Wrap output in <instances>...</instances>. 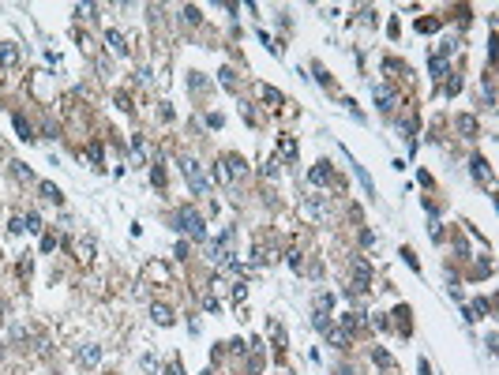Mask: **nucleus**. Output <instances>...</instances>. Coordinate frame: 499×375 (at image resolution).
<instances>
[{
    "instance_id": "25",
    "label": "nucleus",
    "mask_w": 499,
    "mask_h": 375,
    "mask_svg": "<svg viewBox=\"0 0 499 375\" xmlns=\"http://www.w3.org/2000/svg\"><path fill=\"white\" fill-rule=\"evenodd\" d=\"M11 165H15V177H19V180H34V173H30V169H26V165H23V162H11Z\"/></svg>"
},
{
    "instance_id": "2",
    "label": "nucleus",
    "mask_w": 499,
    "mask_h": 375,
    "mask_svg": "<svg viewBox=\"0 0 499 375\" xmlns=\"http://www.w3.org/2000/svg\"><path fill=\"white\" fill-rule=\"evenodd\" d=\"M180 169H184V177H188V184H192L195 195H207V191H211V177L203 173V165L195 162V158H184V162H180Z\"/></svg>"
},
{
    "instance_id": "19",
    "label": "nucleus",
    "mask_w": 499,
    "mask_h": 375,
    "mask_svg": "<svg viewBox=\"0 0 499 375\" xmlns=\"http://www.w3.org/2000/svg\"><path fill=\"white\" fill-rule=\"evenodd\" d=\"M259 94H263V102H267V105H282V94H278V90H271V86H263Z\"/></svg>"
},
{
    "instance_id": "9",
    "label": "nucleus",
    "mask_w": 499,
    "mask_h": 375,
    "mask_svg": "<svg viewBox=\"0 0 499 375\" xmlns=\"http://www.w3.org/2000/svg\"><path fill=\"white\" fill-rule=\"evenodd\" d=\"M0 64H4V68H15L19 64V49L15 45H8V42L0 45Z\"/></svg>"
},
{
    "instance_id": "1",
    "label": "nucleus",
    "mask_w": 499,
    "mask_h": 375,
    "mask_svg": "<svg viewBox=\"0 0 499 375\" xmlns=\"http://www.w3.org/2000/svg\"><path fill=\"white\" fill-rule=\"evenodd\" d=\"M177 229H184L192 240H207V222H203V214L192 210V206H180V210H177Z\"/></svg>"
},
{
    "instance_id": "12",
    "label": "nucleus",
    "mask_w": 499,
    "mask_h": 375,
    "mask_svg": "<svg viewBox=\"0 0 499 375\" xmlns=\"http://www.w3.org/2000/svg\"><path fill=\"white\" fill-rule=\"evenodd\" d=\"M38 191H42V199H49V203H60V188L49 184V180H42V184H38Z\"/></svg>"
},
{
    "instance_id": "10",
    "label": "nucleus",
    "mask_w": 499,
    "mask_h": 375,
    "mask_svg": "<svg viewBox=\"0 0 499 375\" xmlns=\"http://www.w3.org/2000/svg\"><path fill=\"white\" fill-rule=\"evenodd\" d=\"M98 357H102V349H98V345H83V349H79V364H83V368L98 364Z\"/></svg>"
},
{
    "instance_id": "4",
    "label": "nucleus",
    "mask_w": 499,
    "mask_h": 375,
    "mask_svg": "<svg viewBox=\"0 0 499 375\" xmlns=\"http://www.w3.org/2000/svg\"><path fill=\"white\" fill-rule=\"evenodd\" d=\"M346 158H349V165H353V173H356V180H360V188H364V195H375V184H372V177H368V169H364L360 162H356L353 154L346 150Z\"/></svg>"
},
{
    "instance_id": "22",
    "label": "nucleus",
    "mask_w": 499,
    "mask_h": 375,
    "mask_svg": "<svg viewBox=\"0 0 499 375\" xmlns=\"http://www.w3.org/2000/svg\"><path fill=\"white\" fill-rule=\"evenodd\" d=\"M278 150L285 154V158H296V143H293V139H289V135H285V139H282V143H278Z\"/></svg>"
},
{
    "instance_id": "32",
    "label": "nucleus",
    "mask_w": 499,
    "mask_h": 375,
    "mask_svg": "<svg viewBox=\"0 0 499 375\" xmlns=\"http://www.w3.org/2000/svg\"><path fill=\"white\" fill-rule=\"evenodd\" d=\"M57 248V237H42V251H53Z\"/></svg>"
},
{
    "instance_id": "15",
    "label": "nucleus",
    "mask_w": 499,
    "mask_h": 375,
    "mask_svg": "<svg viewBox=\"0 0 499 375\" xmlns=\"http://www.w3.org/2000/svg\"><path fill=\"white\" fill-rule=\"evenodd\" d=\"M435 30H439L435 19H417V34H435Z\"/></svg>"
},
{
    "instance_id": "20",
    "label": "nucleus",
    "mask_w": 499,
    "mask_h": 375,
    "mask_svg": "<svg viewBox=\"0 0 499 375\" xmlns=\"http://www.w3.org/2000/svg\"><path fill=\"white\" fill-rule=\"evenodd\" d=\"M218 75H221V86H225V90H237V75H233L229 68H221Z\"/></svg>"
},
{
    "instance_id": "23",
    "label": "nucleus",
    "mask_w": 499,
    "mask_h": 375,
    "mask_svg": "<svg viewBox=\"0 0 499 375\" xmlns=\"http://www.w3.org/2000/svg\"><path fill=\"white\" fill-rule=\"evenodd\" d=\"M180 15H184V23H192V26L199 23V19H203V15H199V8H192V4H188V8L180 11Z\"/></svg>"
},
{
    "instance_id": "18",
    "label": "nucleus",
    "mask_w": 499,
    "mask_h": 375,
    "mask_svg": "<svg viewBox=\"0 0 499 375\" xmlns=\"http://www.w3.org/2000/svg\"><path fill=\"white\" fill-rule=\"evenodd\" d=\"M23 229H30V233H38V229H42V218H38V214H34V210H30V214H26V218H23Z\"/></svg>"
},
{
    "instance_id": "3",
    "label": "nucleus",
    "mask_w": 499,
    "mask_h": 375,
    "mask_svg": "<svg viewBox=\"0 0 499 375\" xmlns=\"http://www.w3.org/2000/svg\"><path fill=\"white\" fill-rule=\"evenodd\" d=\"M300 214L304 218H315V222H323V218H330V203L323 195H308L304 203H300Z\"/></svg>"
},
{
    "instance_id": "5",
    "label": "nucleus",
    "mask_w": 499,
    "mask_h": 375,
    "mask_svg": "<svg viewBox=\"0 0 499 375\" xmlns=\"http://www.w3.org/2000/svg\"><path fill=\"white\" fill-rule=\"evenodd\" d=\"M308 180L312 184H330V162H319V165H312V173H308Z\"/></svg>"
},
{
    "instance_id": "14",
    "label": "nucleus",
    "mask_w": 499,
    "mask_h": 375,
    "mask_svg": "<svg viewBox=\"0 0 499 375\" xmlns=\"http://www.w3.org/2000/svg\"><path fill=\"white\" fill-rule=\"evenodd\" d=\"M330 308H334V297H330V293H319V297H315V312H319V315H327Z\"/></svg>"
},
{
    "instance_id": "24",
    "label": "nucleus",
    "mask_w": 499,
    "mask_h": 375,
    "mask_svg": "<svg viewBox=\"0 0 499 375\" xmlns=\"http://www.w3.org/2000/svg\"><path fill=\"white\" fill-rule=\"evenodd\" d=\"M402 259H406V266H409V270H421V263H417V255L409 251V248H402Z\"/></svg>"
},
{
    "instance_id": "31",
    "label": "nucleus",
    "mask_w": 499,
    "mask_h": 375,
    "mask_svg": "<svg viewBox=\"0 0 499 375\" xmlns=\"http://www.w3.org/2000/svg\"><path fill=\"white\" fill-rule=\"evenodd\" d=\"M458 90H462V79H450V83H447V94H450V98H454Z\"/></svg>"
},
{
    "instance_id": "17",
    "label": "nucleus",
    "mask_w": 499,
    "mask_h": 375,
    "mask_svg": "<svg viewBox=\"0 0 499 375\" xmlns=\"http://www.w3.org/2000/svg\"><path fill=\"white\" fill-rule=\"evenodd\" d=\"M15 131H19V139H34V131H30L26 117H15Z\"/></svg>"
},
{
    "instance_id": "26",
    "label": "nucleus",
    "mask_w": 499,
    "mask_h": 375,
    "mask_svg": "<svg viewBox=\"0 0 499 375\" xmlns=\"http://www.w3.org/2000/svg\"><path fill=\"white\" fill-rule=\"evenodd\" d=\"M146 158V143H143V135H136V162H143Z\"/></svg>"
},
{
    "instance_id": "33",
    "label": "nucleus",
    "mask_w": 499,
    "mask_h": 375,
    "mask_svg": "<svg viewBox=\"0 0 499 375\" xmlns=\"http://www.w3.org/2000/svg\"><path fill=\"white\" fill-rule=\"evenodd\" d=\"M165 375H184V364H165Z\"/></svg>"
},
{
    "instance_id": "29",
    "label": "nucleus",
    "mask_w": 499,
    "mask_h": 375,
    "mask_svg": "<svg viewBox=\"0 0 499 375\" xmlns=\"http://www.w3.org/2000/svg\"><path fill=\"white\" fill-rule=\"evenodd\" d=\"M94 255V244H86V240H83V244H79V259H90Z\"/></svg>"
},
{
    "instance_id": "16",
    "label": "nucleus",
    "mask_w": 499,
    "mask_h": 375,
    "mask_svg": "<svg viewBox=\"0 0 499 375\" xmlns=\"http://www.w3.org/2000/svg\"><path fill=\"white\" fill-rule=\"evenodd\" d=\"M469 165H473V177L477 180H488V162H484V158H473Z\"/></svg>"
},
{
    "instance_id": "8",
    "label": "nucleus",
    "mask_w": 499,
    "mask_h": 375,
    "mask_svg": "<svg viewBox=\"0 0 499 375\" xmlns=\"http://www.w3.org/2000/svg\"><path fill=\"white\" fill-rule=\"evenodd\" d=\"M327 334V341L334 345V349H349V334L346 330H338V326H330V330H323Z\"/></svg>"
},
{
    "instance_id": "13",
    "label": "nucleus",
    "mask_w": 499,
    "mask_h": 375,
    "mask_svg": "<svg viewBox=\"0 0 499 375\" xmlns=\"http://www.w3.org/2000/svg\"><path fill=\"white\" fill-rule=\"evenodd\" d=\"M375 102H379V109H383V113L394 109V98L387 94V86H375Z\"/></svg>"
},
{
    "instance_id": "28",
    "label": "nucleus",
    "mask_w": 499,
    "mask_h": 375,
    "mask_svg": "<svg viewBox=\"0 0 499 375\" xmlns=\"http://www.w3.org/2000/svg\"><path fill=\"white\" fill-rule=\"evenodd\" d=\"M248 297V289H244V281H237V285H233V300H244Z\"/></svg>"
},
{
    "instance_id": "21",
    "label": "nucleus",
    "mask_w": 499,
    "mask_h": 375,
    "mask_svg": "<svg viewBox=\"0 0 499 375\" xmlns=\"http://www.w3.org/2000/svg\"><path fill=\"white\" fill-rule=\"evenodd\" d=\"M372 357H375V364H379V368H394V360H390V353H387V349H375Z\"/></svg>"
},
{
    "instance_id": "11",
    "label": "nucleus",
    "mask_w": 499,
    "mask_h": 375,
    "mask_svg": "<svg viewBox=\"0 0 499 375\" xmlns=\"http://www.w3.org/2000/svg\"><path fill=\"white\" fill-rule=\"evenodd\" d=\"M105 42H109V49H113V53L128 57V45H124V38H120V30H105Z\"/></svg>"
},
{
    "instance_id": "6",
    "label": "nucleus",
    "mask_w": 499,
    "mask_h": 375,
    "mask_svg": "<svg viewBox=\"0 0 499 375\" xmlns=\"http://www.w3.org/2000/svg\"><path fill=\"white\" fill-rule=\"evenodd\" d=\"M454 124H458V131H462L465 139H473L477 131H481V128H477V117H469V113H462V117H458Z\"/></svg>"
},
{
    "instance_id": "34",
    "label": "nucleus",
    "mask_w": 499,
    "mask_h": 375,
    "mask_svg": "<svg viewBox=\"0 0 499 375\" xmlns=\"http://www.w3.org/2000/svg\"><path fill=\"white\" fill-rule=\"evenodd\" d=\"M109 375H113V372H109Z\"/></svg>"
},
{
    "instance_id": "27",
    "label": "nucleus",
    "mask_w": 499,
    "mask_h": 375,
    "mask_svg": "<svg viewBox=\"0 0 499 375\" xmlns=\"http://www.w3.org/2000/svg\"><path fill=\"white\" fill-rule=\"evenodd\" d=\"M289 266H293V270H300V266H304V255H300V251H289Z\"/></svg>"
},
{
    "instance_id": "30",
    "label": "nucleus",
    "mask_w": 499,
    "mask_h": 375,
    "mask_svg": "<svg viewBox=\"0 0 499 375\" xmlns=\"http://www.w3.org/2000/svg\"><path fill=\"white\" fill-rule=\"evenodd\" d=\"M263 173H267V177H278V162H274V158H271V162L263 165Z\"/></svg>"
},
{
    "instance_id": "7",
    "label": "nucleus",
    "mask_w": 499,
    "mask_h": 375,
    "mask_svg": "<svg viewBox=\"0 0 499 375\" xmlns=\"http://www.w3.org/2000/svg\"><path fill=\"white\" fill-rule=\"evenodd\" d=\"M150 315H154V323H158V326H173V308H165V304H150Z\"/></svg>"
}]
</instances>
